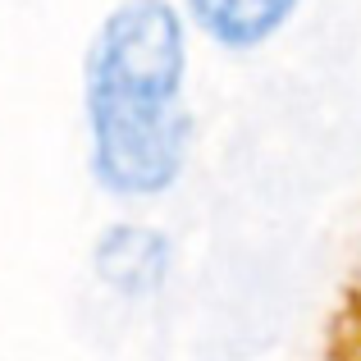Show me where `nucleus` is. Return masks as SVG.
Masks as SVG:
<instances>
[{
  "label": "nucleus",
  "instance_id": "obj_1",
  "mask_svg": "<svg viewBox=\"0 0 361 361\" xmlns=\"http://www.w3.org/2000/svg\"><path fill=\"white\" fill-rule=\"evenodd\" d=\"M188 42L169 0H123L87 51L92 169L115 197H156L183 174Z\"/></svg>",
  "mask_w": 361,
  "mask_h": 361
},
{
  "label": "nucleus",
  "instance_id": "obj_2",
  "mask_svg": "<svg viewBox=\"0 0 361 361\" xmlns=\"http://www.w3.org/2000/svg\"><path fill=\"white\" fill-rule=\"evenodd\" d=\"M97 274L110 283L123 298H151L160 293L169 274V238L160 229H147V224H115V229L101 233L97 243Z\"/></svg>",
  "mask_w": 361,
  "mask_h": 361
},
{
  "label": "nucleus",
  "instance_id": "obj_3",
  "mask_svg": "<svg viewBox=\"0 0 361 361\" xmlns=\"http://www.w3.org/2000/svg\"><path fill=\"white\" fill-rule=\"evenodd\" d=\"M188 9L211 42L229 51H252L288 23L298 0H188Z\"/></svg>",
  "mask_w": 361,
  "mask_h": 361
},
{
  "label": "nucleus",
  "instance_id": "obj_4",
  "mask_svg": "<svg viewBox=\"0 0 361 361\" xmlns=\"http://www.w3.org/2000/svg\"><path fill=\"white\" fill-rule=\"evenodd\" d=\"M338 361H361V338H357V343H353V348H348V353H343V357H338Z\"/></svg>",
  "mask_w": 361,
  "mask_h": 361
}]
</instances>
